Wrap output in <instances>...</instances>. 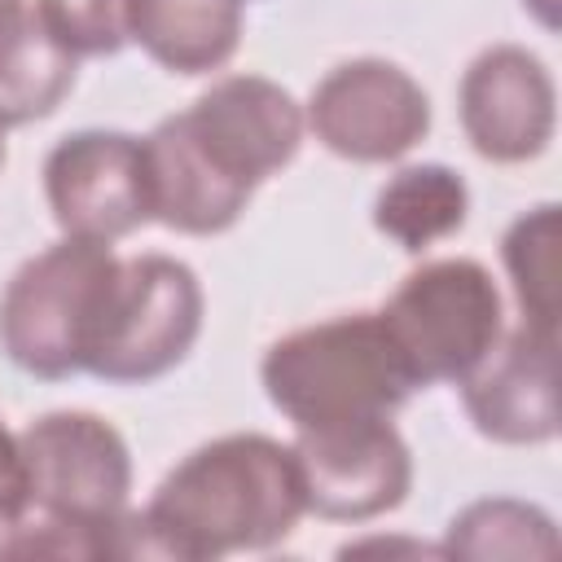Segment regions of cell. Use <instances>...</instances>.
<instances>
[{"label": "cell", "mask_w": 562, "mask_h": 562, "mask_svg": "<svg viewBox=\"0 0 562 562\" xmlns=\"http://www.w3.org/2000/svg\"><path fill=\"white\" fill-rule=\"evenodd\" d=\"M307 132L347 162H395L430 132L426 88L386 57L338 61L303 105Z\"/></svg>", "instance_id": "cell-7"}, {"label": "cell", "mask_w": 562, "mask_h": 562, "mask_svg": "<svg viewBox=\"0 0 562 562\" xmlns=\"http://www.w3.org/2000/svg\"><path fill=\"white\" fill-rule=\"evenodd\" d=\"M4 132H9V127L0 123V171H4Z\"/></svg>", "instance_id": "cell-23"}, {"label": "cell", "mask_w": 562, "mask_h": 562, "mask_svg": "<svg viewBox=\"0 0 562 562\" xmlns=\"http://www.w3.org/2000/svg\"><path fill=\"white\" fill-rule=\"evenodd\" d=\"M202 312V281L184 259L158 250L119 259L88 338L83 373L114 386H140L171 373L193 351Z\"/></svg>", "instance_id": "cell-5"}, {"label": "cell", "mask_w": 562, "mask_h": 562, "mask_svg": "<svg viewBox=\"0 0 562 562\" xmlns=\"http://www.w3.org/2000/svg\"><path fill=\"white\" fill-rule=\"evenodd\" d=\"M465 417L492 443H549L558 439V334L518 325L501 334L487 360L457 382Z\"/></svg>", "instance_id": "cell-12"}, {"label": "cell", "mask_w": 562, "mask_h": 562, "mask_svg": "<svg viewBox=\"0 0 562 562\" xmlns=\"http://www.w3.org/2000/svg\"><path fill=\"white\" fill-rule=\"evenodd\" d=\"M119 255L105 241L61 237L31 255L0 294V347L4 356L44 382L83 373L88 338L101 299L114 281Z\"/></svg>", "instance_id": "cell-3"}, {"label": "cell", "mask_w": 562, "mask_h": 562, "mask_svg": "<svg viewBox=\"0 0 562 562\" xmlns=\"http://www.w3.org/2000/svg\"><path fill=\"white\" fill-rule=\"evenodd\" d=\"M22 4H26V0H0V18L13 13V9H22Z\"/></svg>", "instance_id": "cell-22"}, {"label": "cell", "mask_w": 562, "mask_h": 562, "mask_svg": "<svg viewBox=\"0 0 562 562\" xmlns=\"http://www.w3.org/2000/svg\"><path fill=\"white\" fill-rule=\"evenodd\" d=\"M31 9L75 57H114L127 44V0H35Z\"/></svg>", "instance_id": "cell-19"}, {"label": "cell", "mask_w": 562, "mask_h": 562, "mask_svg": "<svg viewBox=\"0 0 562 562\" xmlns=\"http://www.w3.org/2000/svg\"><path fill=\"white\" fill-rule=\"evenodd\" d=\"M382 325L413 386L465 382L505 334V303L479 259H426L382 303Z\"/></svg>", "instance_id": "cell-4"}, {"label": "cell", "mask_w": 562, "mask_h": 562, "mask_svg": "<svg viewBox=\"0 0 562 562\" xmlns=\"http://www.w3.org/2000/svg\"><path fill=\"white\" fill-rule=\"evenodd\" d=\"M259 382L294 430L395 417L417 391L378 312H342L281 334L259 360Z\"/></svg>", "instance_id": "cell-2"}, {"label": "cell", "mask_w": 562, "mask_h": 562, "mask_svg": "<svg viewBox=\"0 0 562 562\" xmlns=\"http://www.w3.org/2000/svg\"><path fill=\"white\" fill-rule=\"evenodd\" d=\"M127 40L171 75L224 70L241 44V0H127Z\"/></svg>", "instance_id": "cell-14"}, {"label": "cell", "mask_w": 562, "mask_h": 562, "mask_svg": "<svg viewBox=\"0 0 562 562\" xmlns=\"http://www.w3.org/2000/svg\"><path fill=\"white\" fill-rule=\"evenodd\" d=\"M26 461L31 509L105 540L114 558V527L132 496V452L127 439L88 408L40 413L18 430Z\"/></svg>", "instance_id": "cell-6"}, {"label": "cell", "mask_w": 562, "mask_h": 562, "mask_svg": "<svg viewBox=\"0 0 562 562\" xmlns=\"http://www.w3.org/2000/svg\"><path fill=\"white\" fill-rule=\"evenodd\" d=\"M31 509V492H26V461H22V443L18 435L0 422V536L22 522Z\"/></svg>", "instance_id": "cell-20"}, {"label": "cell", "mask_w": 562, "mask_h": 562, "mask_svg": "<svg viewBox=\"0 0 562 562\" xmlns=\"http://www.w3.org/2000/svg\"><path fill=\"white\" fill-rule=\"evenodd\" d=\"M457 114L479 158L501 167L531 162L553 140L558 88L549 66L531 48L492 44L465 66L457 83Z\"/></svg>", "instance_id": "cell-10"}, {"label": "cell", "mask_w": 562, "mask_h": 562, "mask_svg": "<svg viewBox=\"0 0 562 562\" xmlns=\"http://www.w3.org/2000/svg\"><path fill=\"white\" fill-rule=\"evenodd\" d=\"M558 246H562V206L558 202H540V206L522 211L501 237V259H505L522 325L544 329V334H558V307H562Z\"/></svg>", "instance_id": "cell-17"}, {"label": "cell", "mask_w": 562, "mask_h": 562, "mask_svg": "<svg viewBox=\"0 0 562 562\" xmlns=\"http://www.w3.org/2000/svg\"><path fill=\"white\" fill-rule=\"evenodd\" d=\"M522 9H531L540 26H549V31L558 26V0H522Z\"/></svg>", "instance_id": "cell-21"}, {"label": "cell", "mask_w": 562, "mask_h": 562, "mask_svg": "<svg viewBox=\"0 0 562 562\" xmlns=\"http://www.w3.org/2000/svg\"><path fill=\"white\" fill-rule=\"evenodd\" d=\"M443 558H553L558 553V527L553 518L518 496H483L470 501L461 514H452L443 531Z\"/></svg>", "instance_id": "cell-18"}, {"label": "cell", "mask_w": 562, "mask_h": 562, "mask_svg": "<svg viewBox=\"0 0 562 562\" xmlns=\"http://www.w3.org/2000/svg\"><path fill=\"white\" fill-rule=\"evenodd\" d=\"M180 114L198 145L250 189L290 167L307 132L303 105L290 97V88L263 75H224Z\"/></svg>", "instance_id": "cell-11"}, {"label": "cell", "mask_w": 562, "mask_h": 562, "mask_svg": "<svg viewBox=\"0 0 562 562\" xmlns=\"http://www.w3.org/2000/svg\"><path fill=\"white\" fill-rule=\"evenodd\" d=\"M465 215H470V189L443 162L400 167L373 198V228L408 255H422L435 241L461 233Z\"/></svg>", "instance_id": "cell-16"}, {"label": "cell", "mask_w": 562, "mask_h": 562, "mask_svg": "<svg viewBox=\"0 0 562 562\" xmlns=\"http://www.w3.org/2000/svg\"><path fill=\"white\" fill-rule=\"evenodd\" d=\"M290 452L307 514L329 522L382 518L400 509L413 487V452L391 417L294 430Z\"/></svg>", "instance_id": "cell-9"}, {"label": "cell", "mask_w": 562, "mask_h": 562, "mask_svg": "<svg viewBox=\"0 0 562 562\" xmlns=\"http://www.w3.org/2000/svg\"><path fill=\"white\" fill-rule=\"evenodd\" d=\"M44 198L61 237L105 246L132 237L154 220L145 140L114 127H83L61 136L44 158Z\"/></svg>", "instance_id": "cell-8"}, {"label": "cell", "mask_w": 562, "mask_h": 562, "mask_svg": "<svg viewBox=\"0 0 562 562\" xmlns=\"http://www.w3.org/2000/svg\"><path fill=\"white\" fill-rule=\"evenodd\" d=\"M303 514L307 505L290 443L259 430H233L180 457L145 509H123L114 558L215 562L228 553H259L281 544Z\"/></svg>", "instance_id": "cell-1"}, {"label": "cell", "mask_w": 562, "mask_h": 562, "mask_svg": "<svg viewBox=\"0 0 562 562\" xmlns=\"http://www.w3.org/2000/svg\"><path fill=\"white\" fill-rule=\"evenodd\" d=\"M79 57L66 53L35 9H13L0 18V123L22 127L48 119L75 88Z\"/></svg>", "instance_id": "cell-15"}, {"label": "cell", "mask_w": 562, "mask_h": 562, "mask_svg": "<svg viewBox=\"0 0 562 562\" xmlns=\"http://www.w3.org/2000/svg\"><path fill=\"white\" fill-rule=\"evenodd\" d=\"M145 140L149 215L189 237L228 233L250 206L255 189L228 176L189 132L184 114H167Z\"/></svg>", "instance_id": "cell-13"}]
</instances>
